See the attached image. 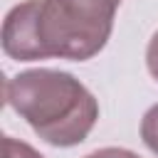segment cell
<instances>
[{"label":"cell","mask_w":158,"mask_h":158,"mask_svg":"<svg viewBox=\"0 0 158 158\" xmlns=\"http://www.w3.org/2000/svg\"><path fill=\"white\" fill-rule=\"evenodd\" d=\"M121 0H42L40 37L47 57L86 62L96 57L114 30Z\"/></svg>","instance_id":"cell-2"},{"label":"cell","mask_w":158,"mask_h":158,"mask_svg":"<svg viewBox=\"0 0 158 158\" xmlns=\"http://www.w3.org/2000/svg\"><path fill=\"white\" fill-rule=\"evenodd\" d=\"M5 104L49 146H79L99 118V101L69 72L27 69L5 81Z\"/></svg>","instance_id":"cell-1"},{"label":"cell","mask_w":158,"mask_h":158,"mask_svg":"<svg viewBox=\"0 0 158 158\" xmlns=\"http://www.w3.org/2000/svg\"><path fill=\"white\" fill-rule=\"evenodd\" d=\"M84 158H141V156H136L128 148H99V151H94Z\"/></svg>","instance_id":"cell-7"},{"label":"cell","mask_w":158,"mask_h":158,"mask_svg":"<svg viewBox=\"0 0 158 158\" xmlns=\"http://www.w3.org/2000/svg\"><path fill=\"white\" fill-rule=\"evenodd\" d=\"M40 12H42V0H25L15 7L2 20V52L10 59L17 62H35V59H47V49L40 37Z\"/></svg>","instance_id":"cell-3"},{"label":"cell","mask_w":158,"mask_h":158,"mask_svg":"<svg viewBox=\"0 0 158 158\" xmlns=\"http://www.w3.org/2000/svg\"><path fill=\"white\" fill-rule=\"evenodd\" d=\"M146 67H148L151 77L158 81V30L153 32V37H151V42L146 47Z\"/></svg>","instance_id":"cell-6"},{"label":"cell","mask_w":158,"mask_h":158,"mask_svg":"<svg viewBox=\"0 0 158 158\" xmlns=\"http://www.w3.org/2000/svg\"><path fill=\"white\" fill-rule=\"evenodd\" d=\"M141 138L151 153L158 156V104H153L141 118Z\"/></svg>","instance_id":"cell-4"},{"label":"cell","mask_w":158,"mask_h":158,"mask_svg":"<svg viewBox=\"0 0 158 158\" xmlns=\"http://www.w3.org/2000/svg\"><path fill=\"white\" fill-rule=\"evenodd\" d=\"M2 158H44L40 151H35L30 143L17 141L12 136L2 138Z\"/></svg>","instance_id":"cell-5"}]
</instances>
